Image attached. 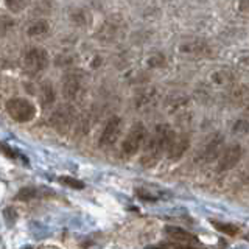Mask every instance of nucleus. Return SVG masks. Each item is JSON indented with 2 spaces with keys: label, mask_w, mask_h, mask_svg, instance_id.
Instances as JSON below:
<instances>
[{
  "label": "nucleus",
  "mask_w": 249,
  "mask_h": 249,
  "mask_svg": "<svg viewBox=\"0 0 249 249\" xmlns=\"http://www.w3.org/2000/svg\"><path fill=\"white\" fill-rule=\"evenodd\" d=\"M175 136H176V132L173 131V128H171L170 124H158V126L154 128L153 134L150 136V139L146 140L142 162L148 163V165L154 163L160 158L163 151L168 150V146Z\"/></svg>",
  "instance_id": "1"
},
{
  "label": "nucleus",
  "mask_w": 249,
  "mask_h": 249,
  "mask_svg": "<svg viewBox=\"0 0 249 249\" xmlns=\"http://www.w3.org/2000/svg\"><path fill=\"white\" fill-rule=\"evenodd\" d=\"M6 112L13 120L19 122V123H27L35 119L36 106L27 98L14 97L6 101Z\"/></svg>",
  "instance_id": "2"
},
{
  "label": "nucleus",
  "mask_w": 249,
  "mask_h": 249,
  "mask_svg": "<svg viewBox=\"0 0 249 249\" xmlns=\"http://www.w3.org/2000/svg\"><path fill=\"white\" fill-rule=\"evenodd\" d=\"M145 139H146V128L143 126V123L139 122L136 124H132L131 129L128 131L126 137H124V140H123L122 154L126 156V158L134 156L140 148H142Z\"/></svg>",
  "instance_id": "3"
},
{
  "label": "nucleus",
  "mask_w": 249,
  "mask_h": 249,
  "mask_svg": "<svg viewBox=\"0 0 249 249\" xmlns=\"http://www.w3.org/2000/svg\"><path fill=\"white\" fill-rule=\"evenodd\" d=\"M49 66V53L44 49H30L23 56V67L30 75H37Z\"/></svg>",
  "instance_id": "4"
},
{
  "label": "nucleus",
  "mask_w": 249,
  "mask_h": 249,
  "mask_svg": "<svg viewBox=\"0 0 249 249\" xmlns=\"http://www.w3.org/2000/svg\"><path fill=\"white\" fill-rule=\"evenodd\" d=\"M73 120H75L73 107L69 105H64V106H59L56 111L52 114L50 123L59 134H67L70 128H72Z\"/></svg>",
  "instance_id": "5"
},
{
  "label": "nucleus",
  "mask_w": 249,
  "mask_h": 249,
  "mask_svg": "<svg viewBox=\"0 0 249 249\" xmlns=\"http://www.w3.org/2000/svg\"><path fill=\"white\" fill-rule=\"evenodd\" d=\"M62 92L67 100H78L84 92V75L81 72H72L66 75L62 83Z\"/></svg>",
  "instance_id": "6"
},
{
  "label": "nucleus",
  "mask_w": 249,
  "mask_h": 249,
  "mask_svg": "<svg viewBox=\"0 0 249 249\" xmlns=\"http://www.w3.org/2000/svg\"><path fill=\"white\" fill-rule=\"evenodd\" d=\"M120 132H122V119L120 117H111L100 136V145L112 146L117 142V139H119Z\"/></svg>",
  "instance_id": "7"
},
{
  "label": "nucleus",
  "mask_w": 249,
  "mask_h": 249,
  "mask_svg": "<svg viewBox=\"0 0 249 249\" xmlns=\"http://www.w3.org/2000/svg\"><path fill=\"white\" fill-rule=\"evenodd\" d=\"M241 154H243V150H241V146L238 143L228 146L224 150V153L221 154L220 160H218V171L232 170L240 162Z\"/></svg>",
  "instance_id": "8"
},
{
  "label": "nucleus",
  "mask_w": 249,
  "mask_h": 249,
  "mask_svg": "<svg viewBox=\"0 0 249 249\" xmlns=\"http://www.w3.org/2000/svg\"><path fill=\"white\" fill-rule=\"evenodd\" d=\"M223 143H224L223 137L220 134H213V137H210L207 142L204 143V146H202L199 158L202 160H213V159H216L218 156H220V153H221Z\"/></svg>",
  "instance_id": "9"
},
{
  "label": "nucleus",
  "mask_w": 249,
  "mask_h": 249,
  "mask_svg": "<svg viewBox=\"0 0 249 249\" xmlns=\"http://www.w3.org/2000/svg\"><path fill=\"white\" fill-rule=\"evenodd\" d=\"M190 142H189V139H187L185 136H181V134H176L173 137V140H171V143L168 146V150H167V156H168V159L170 160H178V159H181L182 156L185 154L187 151V148H189Z\"/></svg>",
  "instance_id": "10"
},
{
  "label": "nucleus",
  "mask_w": 249,
  "mask_h": 249,
  "mask_svg": "<svg viewBox=\"0 0 249 249\" xmlns=\"http://www.w3.org/2000/svg\"><path fill=\"white\" fill-rule=\"evenodd\" d=\"M165 232L168 233L170 238H173L175 243H179V245H189V246H198L199 241L198 238L192 235L190 232H187L184 229H179V228H173V226H167L165 228Z\"/></svg>",
  "instance_id": "11"
},
{
  "label": "nucleus",
  "mask_w": 249,
  "mask_h": 249,
  "mask_svg": "<svg viewBox=\"0 0 249 249\" xmlns=\"http://www.w3.org/2000/svg\"><path fill=\"white\" fill-rule=\"evenodd\" d=\"M158 90H156L154 88H150V89H145L142 92L137 93L136 97V106L139 109H142V111H145V109H150L156 105V101H158Z\"/></svg>",
  "instance_id": "12"
},
{
  "label": "nucleus",
  "mask_w": 249,
  "mask_h": 249,
  "mask_svg": "<svg viewBox=\"0 0 249 249\" xmlns=\"http://www.w3.org/2000/svg\"><path fill=\"white\" fill-rule=\"evenodd\" d=\"M231 101L232 103H237V105H243L246 106L249 103V86L243 84V86H237L233 88L231 92Z\"/></svg>",
  "instance_id": "13"
},
{
  "label": "nucleus",
  "mask_w": 249,
  "mask_h": 249,
  "mask_svg": "<svg viewBox=\"0 0 249 249\" xmlns=\"http://www.w3.org/2000/svg\"><path fill=\"white\" fill-rule=\"evenodd\" d=\"M233 75L229 70H218V72H213L212 76H210V81H212L215 86H220V88H224V86H231L233 83Z\"/></svg>",
  "instance_id": "14"
},
{
  "label": "nucleus",
  "mask_w": 249,
  "mask_h": 249,
  "mask_svg": "<svg viewBox=\"0 0 249 249\" xmlns=\"http://www.w3.org/2000/svg\"><path fill=\"white\" fill-rule=\"evenodd\" d=\"M181 53H187V54H206L209 53L207 45H204L202 42H187L181 45Z\"/></svg>",
  "instance_id": "15"
},
{
  "label": "nucleus",
  "mask_w": 249,
  "mask_h": 249,
  "mask_svg": "<svg viewBox=\"0 0 249 249\" xmlns=\"http://www.w3.org/2000/svg\"><path fill=\"white\" fill-rule=\"evenodd\" d=\"M39 97H41V103L44 107L50 106L54 101V89L50 83H44L41 86V92H39Z\"/></svg>",
  "instance_id": "16"
},
{
  "label": "nucleus",
  "mask_w": 249,
  "mask_h": 249,
  "mask_svg": "<svg viewBox=\"0 0 249 249\" xmlns=\"http://www.w3.org/2000/svg\"><path fill=\"white\" fill-rule=\"evenodd\" d=\"M49 22L47 20H36L27 28V35L28 36H42L49 31Z\"/></svg>",
  "instance_id": "17"
},
{
  "label": "nucleus",
  "mask_w": 249,
  "mask_h": 249,
  "mask_svg": "<svg viewBox=\"0 0 249 249\" xmlns=\"http://www.w3.org/2000/svg\"><path fill=\"white\" fill-rule=\"evenodd\" d=\"M213 224V228L216 231H220L223 233H226V235H229V237H235L237 233H238V228L235 224H231V223H218V221H212Z\"/></svg>",
  "instance_id": "18"
},
{
  "label": "nucleus",
  "mask_w": 249,
  "mask_h": 249,
  "mask_svg": "<svg viewBox=\"0 0 249 249\" xmlns=\"http://www.w3.org/2000/svg\"><path fill=\"white\" fill-rule=\"evenodd\" d=\"M59 182L64 184L67 187H70V189H76V190H81L84 189V184L81 181H78V179H73V178H69V176H62L59 178Z\"/></svg>",
  "instance_id": "19"
},
{
  "label": "nucleus",
  "mask_w": 249,
  "mask_h": 249,
  "mask_svg": "<svg viewBox=\"0 0 249 249\" xmlns=\"http://www.w3.org/2000/svg\"><path fill=\"white\" fill-rule=\"evenodd\" d=\"M36 196V189L35 187H25V189H22L19 193H18V199L20 201H28L31 198Z\"/></svg>",
  "instance_id": "20"
},
{
  "label": "nucleus",
  "mask_w": 249,
  "mask_h": 249,
  "mask_svg": "<svg viewBox=\"0 0 249 249\" xmlns=\"http://www.w3.org/2000/svg\"><path fill=\"white\" fill-rule=\"evenodd\" d=\"M5 5L10 8L11 11L19 13V11H22L23 8L27 6V2H22V0H11V2H5Z\"/></svg>",
  "instance_id": "21"
},
{
  "label": "nucleus",
  "mask_w": 249,
  "mask_h": 249,
  "mask_svg": "<svg viewBox=\"0 0 249 249\" xmlns=\"http://www.w3.org/2000/svg\"><path fill=\"white\" fill-rule=\"evenodd\" d=\"M248 131H249V122L246 120H238L233 124V132H235V134H246Z\"/></svg>",
  "instance_id": "22"
},
{
  "label": "nucleus",
  "mask_w": 249,
  "mask_h": 249,
  "mask_svg": "<svg viewBox=\"0 0 249 249\" xmlns=\"http://www.w3.org/2000/svg\"><path fill=\"white\" fill-rule=\"evenodd\" d=\"M237 64H238L240 67H243V69H248V70H249V52L238 54Z\"/></svg>",
  "instance_id": "23"
},
{
  "label": "nucleus",
  "mask_w": 249,
  "mask_h": 249,
  "mask_svg": "<svg viewBox=\"0 0 249 249\" xmlns=\"http://www.w3.org/2000/svg\"><path fill=\"white\" fill-rule=\"evenodd\" d=\"M163 248H167V249H199L198 246L179 245V243H170V245H163Z\"/></svg>",
  "instance_id": "24"
},
{
  "label": "nucleus",
  "mask_w": 249,
  "mask_h": 249,
  "mask_svg": "<svg viewBox=\"0 0 249 249\" xmlns=\"http://www.w3.org/2000/svg\"><path fill=\"white\" fill-rule=\"evenodd\" d=\"M238 8H240V11L249 13V0H245V2H240V3H238Z\"/></svg>",
  "instance_id": "25"
},
{
  "label": "nucleus",
  "mask_w": 249,
  "mask_h": 249,
  "mask_svg": "<svg viewBox=\"0 0 249 249\" xmlns=\"http://www.w3.org/2000/svg\"><path fill=\"white\" fill-rule=\"evenodd\" d=\"M2 30H3V33H5V30H6V27H13V20H8L6 18H2Z\"/></svg>",
  "instance_id": "26"
},
{
  "label": "nucleus",
  "mask_w": 249,
  "mask_h": 249,
  "mask_svg": "<svg viewBox=\"0 0 249 249\" xmlns=\"http://www.w3.org/2000/svg\"><path fill=\"white\" fill-rule=\"evenodd\" d=\"M245 182L249 185V170H248V173H246V178H245Z\"/></svg>",
  "instance_id": "27"
},
{
  "label": "nucleus",
  "mask_w": 249,
  "mask_h": 249,
  "mask_svg": "<svg viewBox=\"0 0 249 249\" xmlns=\"http://www.w3.org/2000/svg\"><path fill=\"white\" fill-rule=\"evenodd\" d=\"M245 112H246V114L249 115V103H248V105L245 106Z\"/></svg>",
  "instance_id": "28"
},
{
  "label": "nucleus",
  "mask_w": 249,
  "mask_h": 249,
  "mask_svg": "<svg viewBox=\"0 0 249 249\" xmlns=\"http://www.w3.org/2000/svg\"><path fill=\"white\" fill-rule=\"evenodd\" d=\"M246 238H249V237H246Z\"/></svg>",
  "instance_id": "29"
}]
</instances>
